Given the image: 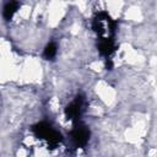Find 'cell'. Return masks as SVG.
<instances>
[{
	"instance_id": "7",
	"label": "cell",
	"mask_w": 157,
	"mask_h": 157,
	"mask_svg": "<svg viewBox=\"0 0 157 157\" xmlns=\"http://www.w3.org/2000/svg\"><path fill=\"white\" fill-rule=\"evenodd\" d=\"M56 45L55 43H49L45 45L44 50H43V56L47 59V60H52L53 58H55L56 55Z\"/></svg>"
},
{
	"instance_id": "2",
	"label": "cell",
	"mask_w": 157,
	"mask_h": 157,
	"mask_svg": "<svg viewBox=\"0 0 157 157\" xmlns=\"http://www.w3.org/2000/svg\"><path fill=\"white\" fill-rule=\"evenodd\" d=\"M33 131H34V134L38 136V137H40V139H44V140H47L49 144H53V145H55V144H58L61 139H60V134L59 132H56L49 124H47V123H39V124H37L34 128H33Z\"/></svg>"
},
{
	"instance_id": "6",
	"label": "cell",
	"mask_w": 157,
	"mask_h": 157,
	"mask_svg": "<svg viewBox=\"0 0 157 157\" xmlns=\"http://www.w3.org/2000/svg\"><path fill=\"white\" fill-rule=\"evenodd\" d=\"M98 49L99 52L105 55V56H109L112 54V52L114 50V44H113V40L112 39H101V43L98 45Z\"/></svg>"
},
{
	"instance_id": "5",
	"label": "cell",
	"mask_w": 157,
	"mask_h": 157,
	"mask_svg": "<svg viewBox=\"0 0 157 157\" xmlns=\"http://www.w3.org/2000/svg\"><path fill=\"white\" fill-rule=\"evenodd\" d=\"M18 9V2L15 0H11L9 2L5 4L4 10H2V16L5 20H11V17L13 16V13L17 11Z\"/></svg>"
},
{
	"instance_id": "4",
	"label": "cell",
	"mask_w": 157,
	"mask_h": 157,
	"mask_svg": "<svg viewBox=\"0 0 157 157\" xmlns=\"http://www.w3.org/2000/svg\"><path fill=\"white\" fill-rule=\"evenodd\" d=\"M85 107V99L83 97L81 96H77L66 108H65V115L69 120H75V119H78L80 115L82 114L83 112V108Z\"/></svg>"
},
{
	"instance_id": "1",
	"label": "cell",
	"mask_w": 157,
	"mask_h": 157,
	"mask_svg": "<svg viewBox=\"0 0 157 157\" xmlns=\"http://www.w3.org/2000/svg\"><path fill=\"white\" fill-rule=\"evenodd\" d=\"M92 26L101 39H112L115 32V22L105 12H99L94 17Z\"/></svg>"
},
{
	"instance_id": "3",
	"label": "cell",
	"mask_w": 157,
	"mask_h": 157,
	"mask_svg": "<svg viewBox=\"0 0 157 157\" xmlns=\"http://www.w3.org/2000/svg\"><path fill=\"white\" fill-rule=\"evenodd\" d=\"M90 140V130L83 124H77L71 130V141L75 147L85 146Z\"/></svg>"
}]
</instances>
